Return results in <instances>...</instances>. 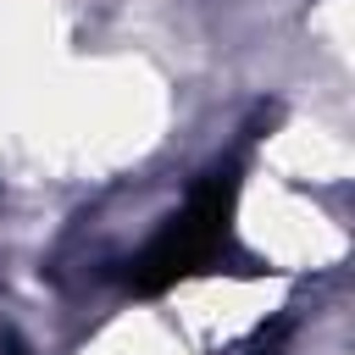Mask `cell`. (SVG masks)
Here are the masks:
<instances>
[{
    "label": "cell",
    "mask_w": 355,
    "mask_h": 355,
    "mask_svg": "<svg viewBox=\"0 0 355 355\" xmlns=\"http://www.w3.org/2000/svg\"><path fill=\"white\" fill-rule=\"evenodd\" d=\"M233 200H239V166L205 172L189 189L183 211H172L161 222V233L139 255H128L122 283L133 294H166L172 283H183L194 272H211L233 250Z\"/></svg>",
    "instance_id": "6da1fadb"
}]
</instances>
